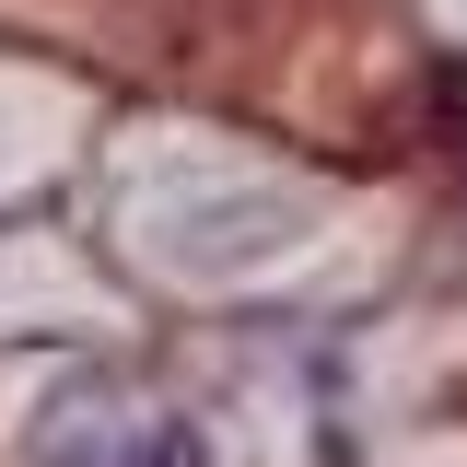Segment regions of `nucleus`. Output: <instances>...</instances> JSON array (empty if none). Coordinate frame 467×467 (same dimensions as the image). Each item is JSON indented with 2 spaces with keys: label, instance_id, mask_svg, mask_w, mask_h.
Returning a JSON list of instances; mask_svg holds the SVG:
<instances>
[{
  "label": "nucleus",
  "instance_id": "f257e3e1",
  "mask_svg": "<svg viewBox=\"0 0 467 467\" xmlns=\"http://www.w3.org/2000/svg\"><path fill=\"white\" fill-rule=\"evenodd\" d=\"M36 467H211L199 420L129 398V386H70L36 420Z\"/></svg>",
  "mask_w": 467,
  "mask_h": 467
}]
</instances>
